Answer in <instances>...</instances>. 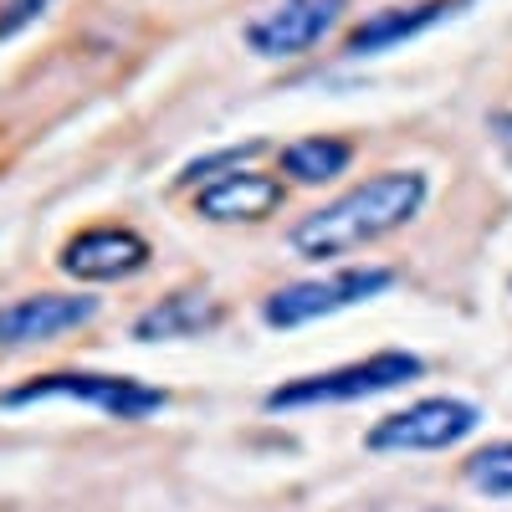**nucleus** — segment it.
<instances>
[{"instance_id": "1", "label": "nucleus", "mask_w": 512, "mask_h": 512, "mask_svg": "<svg viewBox=\"0 0 512 512\" xmlns=\"http://www.w3.org/2000/svg\"><path fill=\"white\" fill-rule=\"evenodd\" d=\"M425 195H431V180H425L420 169H384V175L354 185L349 195H338L333 205L303 216L292 226L287 246L303 256V262H328V256L359 251L379 236L400 231L405 221H415Z\"/></svg>"}, {"instance_id": "2", "label": "nucleus", "mask_w": 512, "mask_h": 512, "mask_svg": "<svg viewBox=\"0 0 512 512\" xmlns=\"http://www.w3.org/2000/svg\"><path fill=\"white\" fill-rule=\"evenodd\" d=\"M425 359L405 354V349H384L374 359L344 364V369H323V374H303L287 379L267 395V410H303V405H344V400H369L384 390H400V384L420 379Z\"/></svg>"}, {"instance_id": "3", "label": "nucleus", "mask_w": 512, "mask_h": 512, "mask_svg": "<svg viewBox=\"0 0 512 512\" xmlns=\"http://www.w3.org/2000/svg\"><path fill=\"white\" fill-rule=\"evenodd\" d=\"M36 400H77V405H98L103 415L113 420H144L154 410L169 405L164 390H154V384L144 379H128V374H36L26 384H16V390L0 395V405H36Z\"/></svg>"}, {"instance_id": "4", "label": "nucleus", "mask_w": 512, "mask_h": 512, "mask_svg": "<svg viewBox=\"0 0 512 512\" xmlns=\"http://www.w3.org/2000/svg\"><path fill=\"white\" fill-rule=\"evenodd\" d=\"M390 282H395L390 267H344V272L318 277V282L277 287L262 303V318L272 328H297V323H313V318H328V313L359 308V303H369V297H379Z\"/></svg>"}, {"instance_id": "5", "label": "nucleus", "mask_w": 512, "mask_h": 512, "mask_svg": "<svg viewBox=\"0 0 512 512\" xmlns=\"http://www.w3.org/2000/svg\"><path fill=\"white\" fill-rule=\"evenodd\" d=\"M477 405H466V400H415L410 410H395V415H384L374 431L364 436L369 451H446L456 441H466L477 431Z\"/></svg>"}, {"instance_id": "6", "label": "nucleus", "mask_w": 512, "mask_h": 512, "mask_svg": "<svg viewBox=\"0 0 512 512\" xmlns=\"http://www.w3.org/2000/svg\"><path fill=\"white\" fill-rule=\"evenodd\" d=\"M349 0H272L267 11L246 21V47L256 57H303L344 21Z\"/></svg>"}, {"instance_id": "7", "label": "nucleus", "mask_w": 512, "mask_h": 512, "mask_svg": "<svg viewBox=\"0 0 512 512\" xmlns=\"http://www.w3.org/2000/svg\"><path fill=\"white\" fill-rule=\"evenodd\" d=\"M98 318V297H67V292H36L21 303L0 308V349H31L82 328Z\"/></svg>"}, {"instance_id": "8", "label": "nucleus", "mask_w": 512, "mask_h": 512, "mask_svg": "<svg viewBox=\"0 0 512 512\" xmlns=\"http://www.w3.org/2000/svg\"><path fill=\"white\" fill-rule=\"evenodd\" d=\"M57 267L77 282H118V277H134L139 267H149V241L128 226H93L62 246Z\"/></svg>"}, {"instance_id": "9", "label": "nucleus", "mask_w": 512, "mask_h": 512, "mask_svg": "<svg viewBox=\"0 0 512 512\" xmlns=\"http://www.w3.org/2000/svg\"><path fill=\"white\" fill-rule=\"evenodd\" d=\"M282 195H287V185L277 175L231 169V175H221L216 185L200 190L195 210L205 221H221V226H231V221H262V216H272V210L282 205Z\"/></svg>"}, {"instance_id": "10", "label": "nucleus", "mask_w": 512, "mask_h": 512, "mask_svg": "<svg viewBox=\"0 0 512 512\" xmlns=\"http://www.w3.org/2000/svg\"><path fill=\"white\" fill-rule=\"evenodd\" d=\"M456 11V0H420V6H395V11H374L369 21H359L344 41V57H374V52H390L400 41L431 31L441 16Z\"/></svg>"}, {"instance_id": "11", "label": "nucleus", "mask_w": 512, "mask_h": 512, "mask_svg": "<svg viewBox=\"0 0 512 512\" xmlns=\"http://www.w3.org/2000/svg\"><path fill=\"white\" fill-rule=\"evenodd\" d=\"M221 318H226V308L210 292H175V297L154 303L134 323V338H139V344H159V338H200L205 328H216Z\"/></svg>"}, {"instance_id": "12", "label": "nucleus", "mask_w": 512, "mask_h": 512, "mask_svg": "<svg viewBox=\"0 0 512 512\" xmlns=\"http://www.w3.org/2000/svg\"><path fill=\"white\" fill-rule=\"evenodd\" d=\"M354 144L349 139H333V134H313V139H297L282 149V169L297 185H328L349 169Z\"/></svg>"}, {"instance_id": "13", "label": "nucleus", "mask_w": 512, "mask_h": 512, "mask_svg": "<svg viewBox=\"0 0 512 512\" xmlns=\"http://www.w3.org/2000/svg\"><path fill=\"white\" fill-rule=\"evenodd\" d=\"M466 482L487 497H512V441H497V446H482L466 456Z\"/></svg>"}, {"instance_id": "14", "label": "nucleus", "mask_w": 512, "mask_h": 512, "mask_svg": "<svg viewBox=\"0 0 512 512\" xmlns=\"http://www.w3.org/2000/svg\"><path fill=\"white\" fill-rule=\"evenodd\" d=\"M47 6H52V0H6V6H0V41L26 31L31 21H41V11H47Z\"/></svg>"}, {"instance_id": "15", "label": "nucleus", "mask_w": 512, "mask_h": 512, "mask_svg": "<svg viewBox=\"0 0 512 512\" xmlns=\"http://www.w3.org/2000/svg\"><path fill=\"white\" fill-rule=\"evenodd\" d=\"M487 128H492V144L502 149V159L512 164V108H502V113H492V118H487Z\"/></svg>"}]
</instances>
